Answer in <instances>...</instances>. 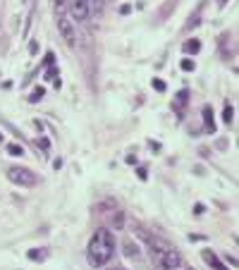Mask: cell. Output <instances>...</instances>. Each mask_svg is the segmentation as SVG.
Segmentation results:
<instances>
[{
    "mask_svg": "<svg viewBox=\"0 0 239 270\" xmlns=\"http://www.w3.org/2000/svg\"><path fill=\"white\" fill-rule=\"evenodd\" d=\"M186 96H189L186 91H180V94H177V100H174V108H177V110H182V106L186 103Z\"/></svg>",
    "mask_w": 239,
    "mask_h": 270,
    "instance_id": "7c38bea8",
    "label": "cell"
},
{
    "mask_svg": "<svg viewBox=\"0 0 239 270\" xmlns=\"http://www.w3.org/2000/svg\"><path fill=\"white\" fill-rule=\"evenodd\" d=\"M48 256V251H29V258L32 260H44Z\"/></svg>",
    "mask_w": 239,
    "mask_h": 270,
    "instance_id": "2e32d148",
    "label": "cell"
},
{
    "mask_svg": "<svg viewBox=\"0 0 239 270\" xmlns=\"http://www.w3.org/2000/svg\"><path fill=\"white\" fill-rule=\"evenodd\" d=\"M115 254V237L110 230H98L96 234L91 237L86 248V258L94 268H103Z\"/></svg>",
    "mask_w": 239,
    "mask_h": 270,
    "instance_id": "6da1fadb",
    "label": "cell"
},
{
    "mask_svg": "<svg viewBox=\"0 0 239 270\" xmlns=\"http://www.w3.org/2000/svg\"><path fill=\"white\" fill-rule=\"evenodd\" d=\"M8 180L12 184H20V186H34L36 172H32L29 168H8Z\"/></svg>",
    "mask_w": 239,
    "mask_h": 270,
    "instance_id": "3957f363",
    "label": "cell"
},
{
    "mask_svg": "<svg viewBox=\"0 0 239 270\" xmlns=\"http://www.w3.org/2000/svg\"><path fill=\"white\" fill-rule=\"evenodd\" d=\"M225 2H228V0H220V5H225Z\"/></svg>",
    "mask_w": 239,
    "mask_h": 270,
    "instance_id": "cb8c5ba5",
    "label": "cell"
},
{
    "mask_svg": "<svg viewBox=\"0 0 239 270\" xmlns=\"http://www.w3.org/2000/svg\"><path fill=\"white\" fill-rule=\"evenodd\" d=\"M106 270H127L124 266H110V268H106Z\"/></svg>",
    "mask_w": 239,
    "mask_h": 270,
    "instance_id": "603a6c76",
    "label": "cell"
},
{
    "mask_svg": "<svg viewBox=\"0 0 239 270\" xmlns=\"http://www.w3.org/2000/svg\"><path fill=\"white\" fill-rule=\"evenodd\" d=\"M194 213H196V216H201V213H204V206H201V204H196V208H194Z\"/></svg>",
    "mask_w": 239,
    "mask_h": 270,
    "instance_id": "7402d4cb",
    "label": "cell"
},
{
    "mask_svg": "<svg viewBox=\"0 0 239 270\" xmlns=\"http://www.w3.org/2000/svg\"><path fill=\"white\" fill-rule=\"evenodd\" d=\"M8 153H10V156H24V148L20 144H10V146H8Z\"/></svg>",
    "mask_w": 239,
    "mask_h": 270,
    "instance_id": "9a60e30c",
    "label": "cell"
},
{
    "mask_svg": "<svg viewBox=\"0 0 239 270\" xmlns=\"http://www.w3.org/2000/svg\"><path fill=\"white\" fill-rule=\"evenodd\" d=\"M198 48H201V44H198L196 38H192V41L184 44V53H198Z\"/></svg>",
    "mask_w": 239,
    "mask_h": 270,
    "instance_id": "8fae6325",
    "label": "cell"
},
{
    "mask_svg": "<svg viewBox=\"0 0 239 270\" xmlns=\"http://www.w3.org/2000/svg\"><path fill=\"white\" fill-rule=\"evenodd\" d=\"M0 141H2V134H0Z\"/></svg>",
    "mask_w": 239,
    "mask_h": 270,
    "instance_id": "d4e9b609",
    "label": "cell"
},
{
    "mask_svg": "<svg viewBox=\"0 0 239 270\" xmlns=\"http://www.w3.org/2000/svg\"><path fill=\"white\" fill-rule=\"evenodd\" d=\"M130 10H132V5H122V8H120V12H122V14H130Z\"/></svg>",
    "mask_w": 239,
    "mask_h": 270,
    "instance_id": "ffe728a7",
    "label": "cell"
},
{
    "mask_svg": "<svg viewBox=\"0 0 239 270\" xmlns=\"http://www.w3.org/2000/svg\"><path fill=\"white\" fill-rule=\"evenodd\" d=\"M58 32H60V36L65 38V44L72 48V46L76 44V34H74V24H72V20L67 17V14H58Z\"/></svg>",
    "mask_w": 239,
    "mask_h": 270,
    "instance_id": "277c9868",
    "label": "cell"
},
{
    "mask_svg": "<svg viewBox=\"0 0 239 270\" xmlns=\"http://www.w3.org/2000/svg\"><path fill=\"white\" fill-rule=\"evenodd\" d=\"M204 118H206V127H208V130H210V132L216 130V124H213V110L208 108V106L204 108Z\"/></svg>",
    "mask_w": 239,
    "mask_h": 270,
    "instance_id": "30bf717a",
    "label": "cell"
},
{
    "mask_svg": "<svg viewBox=\"0 0 239 270\" xmlns=\"http://www.w3.org/2000/svg\"><path fill=\"white\" fill-rule=\"evenodd\" d=\"M222 120H225L228 124H230V122H232V120H234V108H232L230 103H228V106H225V112H222Z\"/></svg>",
    "mask_w": 239,
    "mask_h": 270,
    "instance_id": "4fadbf2b",
    "label": "cell"
},
{
    "mask_svg": "<svg viewBox=\"0 0 239 270\" xmlns=\"http://www.w3.org/2000/svg\"><path fill=\"white\" fill-rule=\"evenodd\" d=\"M112 227H115V230H122V227H124V213H122V210H118V213L112 216Z\"/></svg>",
    "mask_w": 239,
    "mask_h": 270,
    "instance_id": "9c48e42d",
    "label": "cell"
},
{
    "mask_svg": "<svg viewBox=\"0 0 239 270\" xmlns=\"http://www.w3.org/2000/svg\"><path fill=\"white\" fill-rule=\"evenodd\" d=\"M65 10H67V0H55V17L65 14Z\"/></svg>",
    "mask_w": 239,
    "mask_h": 270,
    "instance_id": "5bb4252c",
    "label": "cell"
},
{
    "mask_svg": "<svg viewBox=\"0 0 239 270\" xmlns=\"http://www.w3.org/2000/svg\"><path fill=\"white\" fill-rule=\"evenodd\" d=\"M182 70L184 72H194V60H182Z\"/></svg>",
    "mask_w": 239,
    "mask_h": 270,
    "instance_id": "ac0fdd59",
    "label": "cell"
},
{
    "mask_svg": "<svg viewBox=\"0 0 239 270\" xmlns=\"http://www.w3.org/2000/svg\"><path fill=\"white\" fill-rule=\"evenodd\" d=\"M86 8H88V14L98 17L103 12V8H106V0H86Z\"/></svg>",
    "mask_w": 239,
    "mask_h": 270,
    "instance_id": "52a82bcc",
    "label": "cell"
},
{
    "mask_svg": "<svg viewBox=\"0 0 239 270\" xmlns=\"http://www.w3.org/2000/svg\"><path fill=\"white\" fill-rule=\"evenodd\" d=\"M67 10L72 14V20H76V22H86L88 20L86 0H67Z\"/></svg>",
    "mask_w": 239,
    "mask_h": 270,
    "instance_id": "5b68a950",
    "label": "cell"
},
{
    "mask_svg": "<svg viewBox=\"0 0 239 270\" xmlns=\"http://www.w3.org/2000/svg\"><path fill=\"white\" fill-rule=\"evenodd\" d=\"M44 94H46L44 88H36V91L32 94V98H29V100H32V103H36V100H41V98H44Z\"/></svg>",
    "mask_w": 239,
    "mask_h": 270,
    "instance_id": "e0dca14e",
    "label": "cell"
},
{
    "mask_svg": "<svg viewBox=\"0 0 239 270\" xmlns=\"http://www.w3.org/2000/svg\"><path fill=\"white\" fill-rule=\"evenodd\" d=\"M124 256L127 258H142V248H139V244L134 242V239H124Z\"/></svg>",
    "mask_w": 239,
    "mask_h": 270,
    "instance_id": "8992f818",
    "label": "cell"
},
{
    "mask_svg": "<svg viewBox=\"0 0 239 270\" xmlns=\"http://www.w3.org/2000/svg\"><path fill=\"white\" fill-rule=\"evenodd\" d=\"M148 174H146V168H139V180H146Z\"/></svg>",
    "mask_w": 239,
    "mask_h": 270,
    "instance_id": "44dd1931",
    "label": "cell"
},
{
    "mask_svg": "<svg viewBox=\"0 0 239 270\" xmlns=\"http://www.w3.org/2000/svg\"><path fill=\"white\" fill-rule=\"evenodd\" d=\"M204 260H206V263H210V266H213V270H228L225 266H222V263H220V260H218V256L213 254V251H204Z\"/></svg>",
    "mask_w": 239,
    "mask_h": 270,
    "instance_id": "ba28073f",
    "label": "cell"
},
{
    "mask_svg": "<svg viewBox=\"0 0 239 270\" xmlns=\"http://www.w3.org/2000/svg\"><path fill=\"white\" fill-rule=\"evenodd\" d=\"M153 86L158 88V91H165V84L160 82V79H153Z\"/></svg>",
    "mask_w": 239,
    "mask_h": 270,
    "instance_id": "d6986e66",
    "label": "cell"
},
{
    "mask_svg": "<svg viewBox=\"0 0 239 270\" xmlns=\"http://www.w3.org/2000/svg\"><path fill=\"white\" fill-rule=\"evenodd\" d=\"M151 256L153 260L158 263V268L163 270H180L182 268V256H180V251L172 246H156L151 242Z\"/></svg>",
    "mask_w": 239,
    "mask_h": 270,
    "instance_id": "7a4b0ae2",
    "label": "cell"
}]
</instances>
